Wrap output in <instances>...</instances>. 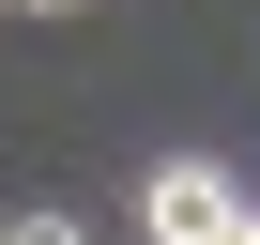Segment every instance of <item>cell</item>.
Here are the masks:
<instances>
[{"label": "cell", "instance_id": "1", "mask_svg": "<svg viewBox=\"0 0 260 245\" xmlns=\"http://www.w3.org/2000/svg\"><path fill=\"white\" fill-rule=\"evenodd\" d=\"M230 215H245V184H230L214 154H169V169L138 184V230H153V245H214Z\"/></svg>", "mask_w": 260, "mask_h": 245}, {"label": "cell", "instance_id": "3", "mask_svg": "<svg viewBox=\"0 0 260 245\" xmlns=\"http://www.w3.org/2000/svg\"><path fill=\"white\" fill-rule=\"evenodd\" d=\"M16 16H61V0H16Z\"/></svg>", "mask_w": 260, "mask_h": 245}, {"label": "cell", "instance_id": "2", "mask_svg": "<svg viewBox=\"0 0 260 245\" xmlns=\"http://www.w3.org/2000/svg\"><path fill=\"white\" fill-rule=\"evenodd\" d=\"M0 245H92V230H77V215H46V199H31V215H16V230H0Z\"/></svg>", "mask_w": 260, "mask_h": 245}]
</instances>
